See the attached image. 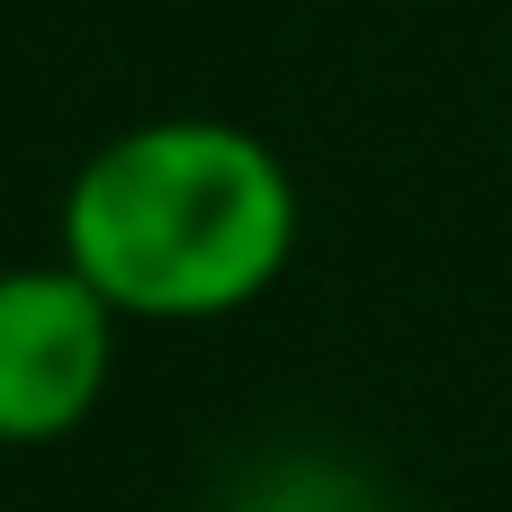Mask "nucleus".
I'll return each instance as SVG.
<instances>
[{
    "label": "nucleus",
    "instance_id": "1",
    "mask_svg": "<svg viewBox=\"0 0 512 512\" xmlns=\"http://www.w3.org/2000/svg\"><path fill=\"white\" fill-rule=\"evenodd\" d=\"M306 234L297 171L234 117H135L99 135L54 207V252L126 324H225L261 306Z\"/></svg>",
    "mask_w": 512,
    "mask_h": 512
},
{
    "label": "nucleus",
    "instance_id": "2",
    "mask_svg": "<svg viewBox=\"0 0 512 512\" xmlns=\"http://www.w3.org/2000/svg\"><path fill=\"white\" fill-rule=\"evenodd\" d=\"M117 306L54 252L0 270V450L72 441L117 378Z\"/></svg>",
    "mask_w": 512,
    "mask_h": 512
}]
</instances>
